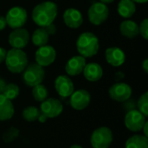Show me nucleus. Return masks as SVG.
I'll return each instance as SVG.
<instances>
[{
	"label": "nucleus",
	"mask_w": 148,
	"mask_h": 148,
	"mask_svg": "<svg viewBox=\"0 0 148 148\" xmlns=\"http://www.w3.org/2000/svg\"><path fill=\"white\" fill-rule=\"evenodd\" d=\"M47 30V32L49 33V35H54L56 32V27L54 23H51V24H49L47 26L44 27Z\"/></svg>",
	"instance_id": "obj_31"
},
{
	"label": "nucleus",
	"mask_w": 148,
	"mask_h": 148,
	"mask_svg": "<svg viewBox=\"0 0 148 148\" xmlns=\"http://www.w3.org/2000/svg\"><path fill=\"white\" fill-rule=\"evenodd\" d=\"M142 69L146 74L148 73V59H145L142 62Z\"/></svg>",
	"instance_id": "obj_34"
},
{
	"label": "nucleus",
	"mask_w": 148,
	"mask_h": 148,
	"mask_svg": "<svg viewBox=\"0 0 148 148\" xmlns=\"http://www.w3.org/2000/svg\"><path fill=\"white\" fill-rule=\"evenodd\" d=\"M6 26H7V23L5 20V16H0V31L4 29Z\"/></svg>",
	"instance_id": "obj_32"
},
{
	"label": "nucleus",
	"mask_w": 148,
	"mask_h": 148,
	"mask_svg": "<svg viewBox=\"0 0 148 148\" xmlns=\"http://www.w3.org/2000/svg\"><path fill=\"white\" fill-rule=\"evenodd\" d=\"M139 32L141 35V36L145 39L147 40L148 39V19L145 18L141 23L139 26Z\"/></svg>",
	"instance_id": "obj_29"
},
{
	"label": "nucleus",
	"mask_w": 148,
	"mask_h": 148,
	"mask_svg": "<svg viewBox=\"0 0 148 148\" xmlns=\"http://www.w3.org/2000/svg\"><path fill=\"white\" fill-rule=\"evenodd\" d=\"M18 136H19V130L17 128L14 127H11L3 133V134L2 136V139L5 143H11Z\"/></svg>",
	"instance_id": "obj_28"
},
{
	"label": "nucleus",
	"mask_w": 148,
	"mask_h": 148,
	"mask_svg": "<svg viewBox=\"0 0 148 148\" xmlns=\"http://www.w3.org/2000/svg\"><path fill=\"white\" fill-rule=\"evenodd\" d=\"M29 33L24 28L14 29L9 35V44L13 49H23L29 42Z\"/></svg>",
	"instance_id": "obj_8"
},
{
	"label": "nucleus",
	"mask_w": 148,
	"mask_h": 148,
	"mask_svg": "<svg viewBox=\"0 0 148 148\" xmlns=\"http://www.w3.org/2000/svg\"><path fill=\"white\" fill-rule=\"evenodd\" d=\"M100 48L98 37L92 32L82 33L76 41V49L80 56L89 58L95 56Z\"/></svg>",
	"instance_id": "obj_2"
},
{
	"label": "nucleus",
	"mask_w": 148,
	"mask_h": 148,
	"mask_svg": "<svg viewBox=\"0 0 148 148\" xmlns=\"http://www.w3.org/2000/svg\"><path fill=\"white\" fill-rule=\"evenodd\" d=\"M63 111L62 102L55 98H49L43 101L41 104V114L47 118H55L59 116Z\"/></svg>",
	"instance_id": "obj_11"
},
{
	"label": "nucleus",
	"mask_w": 148,
	"mask_h": 148,
	"mask_svg": "<svg viewBox=\"0 0 148 148\" xmlns=\"http://www.w3.org/2000/svg\"><path fill=\"white\" fill-rule=\"evenodd\" d=\"M27 19L28 13L26 10L21 6H14L10 9L5 16L7 25H9L13 29L22 28L26 23Z\"/></svg>",
	"instance_id": "obj_6"
},
{
	"label": "nucleus",
	"mask_w": 148,
	"mask_h": 148,
	"mask_svg": "<svg viewBox=\"0 0 148 148\" xmlns=\"http://www.w3.org/2000/svg\"><path fill=\"white\" fill-rule=\"evenodd\" d=\"M70 97V105L75 110H83L90 103V94L85 89L74 91Z\"/></svg>",
	"instance_id": "obj_13"
},
{
	"label": "nucleus",
	"mask_w": 148,
	"mask_h": 148,
	"mask_svg": "<svg viewBox=\"0 0 148 148\" xmlns=\"http://www.w3.org/2000/svg\"><path fill=\"white\" fill-rule=\"evenodd\" d=\"M132 1H134V3H145L148 0H132Z\"/></svg>",
	"instance_id": "obj_40"
},
{
	"label": "nucleus",
	"mask_w": 148,
	"mask_h": 148,
	"mask_svg": "<svg viewBox=\"0 0 148 148\" xmlns=\"http://www.w3.org/2000/svg\"><path fill=\"white\" fill-rule=\"evenodd\" d=\"M5 65L8 70L13 74L23 72L28 65V57L26 53L20 49H10L6 53Z\"/></svg>",
	"instance_id": "obj_3"
},
{
	"label": "nucleus",
	"mask_w": 148,
	"mask_h": 148,
	"mask_svg": "<svg viewBox=\"0 0 148 148\" xmlns=\"http://www.w3.org/2000/svg\"><path fill=\"white\" fill-rule=\"evenodd\" d=\"M14 114V106L10 100L0 95V121H4L12 118Z\"/></svg>",
	"instance_id": "obj_19"
},
{
	"label": "nucleus",
	"mask_w": 148,
	"mask_h": 148,
	"mask_svg": "<svg viewBox=\"0 0 148 148\" xmlns=\"http://www.w3.org/2000/svg\"><path fill=\"white\" fill-rule=\"evenodd\" d=\"M64 23L71 29L79 28L83 23V16L80 10L75 8H69L63 13Z\"/></svg>",
	"instance_id": "obj_15"
},
{
	"label": "nucleus",
	"mask_w": 148,
	"mask_h": 148,
	"mask_svg": "<svg viewBox=\"0 0 148 148\" xmlns=\"http://www.w3.org/2000/svg\"><path fill=\"white\" fill-rule=\"evenodd\" d=\"M56 58V49L49 45H44L39 47V49L36 51L35 59L36 62L42 67H47L52 64Z\"/></svg>",
	"instance_id": "obj_9"
},
{
	"label": "nucleus",
	"mask_w": 148,
	"mask_h": 148,
	"mask_svg": "<svg viewBox=\"0 0 148 148\" xmlns=\"http://www.w3.org/2000/svg\"><path fill=\"white\" fill-rule=\"evenodd\" d=\"M146 123V116L139 110L134 109L127 113L125 116V126L132 132H139Z\"/></svg>",
	"instance_id": "obj_10"
},
{
	"label": "nucleus",
	"mask_w": 148,
	"mask_h": 148,
	"mask_svg": "<svg viewBox=\"0 0 148 148\" xmlns=\"http://www.w3.org/2000/svg\"><path fill=\"white\" fill-rule=\"evenodd\" d=\"M123 78H124V74H123L122 72H117V73L115 74V80H116L117 82L122 80Z\"/></svg>",
	"instance_id": "obj_35"
},
{
	"label": "nucleus",
	"mask_w": 148,
	"mask_h": 148,
	"mask_svg": "<svg viewBox=\"0 0 148 148\" xmlns=\"http://www.w3.org/2000/svg\"><path fill=\"white\" fill-rule=\"evenodd\" d=\"M118 13L124 18H129L134 16L136 11L135 3L132 0H121L117 8Z\"/></svg>",
	"instance_id": "obj_21"
},
{
	"label": "nucleus",
	"mask_w": 148,
	"mask_h": 148,
	"mask_svg": "<svg viewBox=\"0 0 148 148\" xmlns=\"http://www.w3.org/2000/svg\"><path fill=\"white\" fill-rule=\"evenodd\" d=\"M55 88L60 96L69 97L74 92V83L67 75H59L55 81Z\"/></svg>",
	"instance_id": "obj_14"
},
{
	"label": "nucleus",
	"mask_w": 148,
	"mask_h": 148,
	"mask_svg": "<svg viewBox=\"0 0 148 148\" xmlns=\"http://www.w3.org/2000/svg\"><path fill=\"white\" fill-rule=\"evenodd\" d=\"M23 80L28 87H35L41 84L45 76V71L43 67L37 64L36 62L27 65L25 69L23 71Z\"/></svg>",
	"instance_id": "obj_4"
},
{
	"label": "nucleus",
	"mask_w": 148,
	"mask_h": 148,
	"mask_svg": "<svg viewBox=\"0 0 148 148\" xmlns=\"http://www.w3.org/2000/svg\"><path fill=\"white\" fill-rule=\"evenodd\" d=\"M48 89L45 86L42 84H38L35 87H33L32 89V95L34 99L39 102H42L48 98Z\"/></svg>",
	"instance_id": "obj_24"
},
{
	"label": "nucleus",
	"mask_w": 148,
	"mask_h": 148,
	"mask_svg": "<svg viewBox=\"0 0 148 148\" xmlns=\"http://www.w3.org/2000/svg\"><path fill=\"white\" fill-rule=\"evenodd\" d=\"M6 83H5V81L2 78H0V95H2L3 89H4V87H5Z\"/></svg>",
	"instance_id": "obj_36"
},
{
	"label": "nucleus",
	"mask_w": 148,
	"mask_h": 148,
	"mask_svg": "<svg viewBox=\"0 0 148 148\" xmlns=\"http://www.w3.org/2000/svg\"><path fill=\"white\" fill-rule=\"evenodd\" d=\"M57 16V5L51 1H46L36 5L32 10V19L39 27L53 23Z\"/></svg>",
	"instance_id": "obj_1"
},
{
	"label": "nucleus",
	"mask_w": 148,
	"mask_h": 148,
	"mask_svg": "<svg viewBox=\"0 0 148 148\" xmlns=\"http://www.w3.org/2000/svg\"><path fill=\"white\" fill-rule=\"evenodd\" d=\"M136 107H137V103L135 102V101L134 99L128 98L127 100L123 101V108L127 112H129L131 110L135 109Z\"/></svg>",
	"instance_id": "obj_30"
},
{
	"label": "nucleus",
	"mask_w": 148,
	"mask_h": 148,
	"mask_svg": "<svg viewBox=\"0 0 148 148\" xmlns=\"http://www.w3.org/2000/svg\"><path fill=\"white\" fill-rule=\"evenodd\" d=\"M105 58L107 62L114 67H120L126 61L124 51L118 47L108 48L105 51Z\"/></svg>",
	"instance_id": "obj_16"
},
{
	"label": "nucleus",
	"mask_w": 148,
	"mask_h": 148,
	"mask_svg": "<svg viewBox=\"0 0 148 148\" xmlns=\"http://www.w3.org/2000/svg\"><path fill=\"white\" fill-rule=\"evenodd\" d=\"M125 148H148L147 137L140 134L134 135L127 140Z\"/></svg>",
	"instance_id": "obj_23"
},
{
	"label": "nucleus",
	"mask_w": 148,
	"mask_h": 148,
	"mask_svg": "<svg viewBox=\"0 0 148 148\" xmlns=\"http://www.w3.org/2000/svg\"><path fill=\"white\" fill-rule=\"evenodd\" d=\"M120 31L122 36L127 38L136 37L139 32V25L133 20H125L120 25Z\"/></svg>",
	"instance_id": "obj_20"
},
{
	"label": "nucleus",
	"mask_w": 148,
	"mask_h": 148,
	"mask_svg": "<svg viewBox=\"0 0 148 148\" xmlns=\"http://www.w3.org/2000/svg\"><path fill=\"white\" fill-rule=\"evenodd\" d=\"M49 35L47 32L46 29L44 27H40L36 29L31 36V41L34 45L36 47H42L44 45H47L49 42Z\"/></svg>",
	"instance_id": "obj_22"
},
{
	"label": "nucleus",
	"mask_w": 148,
	"mask_h": 148,
	"mask_svg": "<svg viewBox=\"0 0 148 148\" xmlns=\"http://www.w3.org/2000/svg\"><path fill=\"white\" fill-rule=\"evenodd\" d=\"M110 97L118 102H123L132 95L131 87L124 82H117L112 85L109 88Z\"/></svg>",
	"instance_id": "obj_12"
},
{
	"label": "nucleus",
	"mask_w": 148,
	"mask_h": 148,
	"mask_svg": "<svg viewBox=\"0 0 148 148\" xmlns=\"http://www.w3.org/2000/svg\"><path fill=\"white\" fill-rule=\"evenodd\" d=\"M6 53H7V51L3 48L0 47V63L4 62L5 56H6Z\"/></svg>",
	"instance_id": "obj_33"
},
{
	"label": "nucleus",
	"mask_w": 148,
	"mask_h": 148,
	"mask_svg": "<svg viewBox=\"0 0 148 148\" xmlns=\"http://www.w3.org/2000/svg\"><path fill=\"white\" fill-rule=\"evenodd\" d=\"M40 114H41V112L37 108H36L34 106H29L23 109V117L28 122H34L37 120Z\"/></svg>",
	"instance_id": "obj_25"
},
{
	"label": "nucleus",
	"mask_w": 148,
	"mask_h": 148,
	"mask_svg": "<svg viewBox=\"0 0 148 148\" xmlns=\"http://www.w3.org/2000/svg\"><path fill=\"white\" fill-rule=\"evenodd\" d=\"M3 96H5L9 100H14L16 99L19 95V88L15 83H9L6 84L4 87V89L2 93Z\"/></svg>",
	"instance_id": "obj_26"
},
{
	"label": "nucleus",
	"mask_w": 148,
	"mask_h": 148,
	"mask_svg": "<svg viewBox=\"0 0 148 148\" xmlns=\"http://www.w3.org/2000/svg\"><path fill=\"white\" fill-rule=\"evenodd\" d=\"M114 1V0H100V2L102 3H104V4L111 3H113Z\"/></svg>",
	"instance_id": "obj_39"
},
{
	"label": "nucleus",
	"mask_w": 148,
	"mask_h": 148,
	"mask_svg": "<svg viewBox=\"0 0 148 148\" xmlns=\"http://www.w3.org/2000/svg\"><path fill=\"white\" fill-rule=\"evenodd\" d=\"M70 148H82L81 146H79V145H73L72 147Z\"/></svg>",
	"instance_id": "obj_41"
},
{
	"label": "nucleus",
	"mask_w": 148,
	"mask_h": 148,
	"mask_svg": "<svg viewBox=\"0 0 148 148\" xmlns=\"http://www.w3.org/2000/svg\"><path fill=\"white\" fill-rule=\"evenodd\" d=\"M138 110L146 117L148 116V93L145 92L137 101Z\"/></svg>",
	"instance_id": "obj_27"
},
{
	"label": "nucleus",
	"mask_w": 148,
	"mask_h": 148,
	"mask_svg": "<svg viewBox=\"0 0 148 148\" xmlns=\"http://www.w3.org/2000/svg\"><path fill=\"white\" fill-rule=\"evenodd\" d=\"M86 65V58L82 56H75L71 57L66 63V73L70 76H75L82 73Z\"/></svg>",
	"instance_id": "obj_17"
},
{
	"label": "nucleus",
	"mask_w": 148,
	"mask_h": 148,
	"mask_svg": "<svg viewBox=\"0 0 148 148\" xmlns=\"http://www.w3.org/2000/svg\"><path fill=\"white\" fill-rule=\"evenodd\" d=\"M47 117L45 116V115H43L42 114H39V116H38V118H37V120H38V121L39 122H41V123H44L46 121H47Z\"/></svg>",
	"instance_id": "obj_37"
},
{
	"label": "nucleus",
	"mask_w": 148,
	"mask_h": 148,
	"mask_svg": "<svg viewBox=\"0 0 148 148\" xmlns=\"http://www.w3.org/2000/svg\"><path fill=\"white\" fill-rule=\"evenodd\" d=\"M88 20L94 25H101L107 21L109 16V10L107 7V4H104L101 2L93 3L88 12Z\"/></svg>",
	"instance_id": "obj_7"
},
{
	"label": "nucleus",
	"mask_w": 148,
	"mask_h": 148,
	"mask_svg": "<svg viewBox=\"0 0 148 148\" xmlns=\"http://www.w3.org/2000/svg\"><path fill=\"white\" fill-rule=\"evenodd\" d=\"M112 141V131L107 127H101L95 129L90 138V143L93 148H108Z\"/></svg>",
	"instance_id": "obj_5"
},
{
	"label": "nucleus",
	"mask_w": 148,
	"mask_h": 148,
	"mask_svg": "<svg viewBox=\"0 0 148 148\" xmlns=\"http://www.w3.org/2000/svg\"><path fill=\"white\" fill-rule=\"evenodd\" d=\"M142 129H143V131H144V136H146V137H147V136H148V134H147L148 123H147V121H146V123L144 124V126H143V127H142Z\"/></svg>",
	"instance_id": "obj_38"
},
{
	"label": "nucleus",
	"mask_w": 148,
	"mask_h": 148,
	"mask_svg": "<svg viewBox=\"0 0 148 148\" xmlns=\"http://www.w3.org/2000/svg\"><path fill=\"white\" fill-rule=\"evenodd\" d=\"M82 73L88 81L97 82L101 79L103 75V69L100 64L96 62H90L85 65Z\"/></svg>",
	"instance_id": "obj_18"
}]
</instances>
